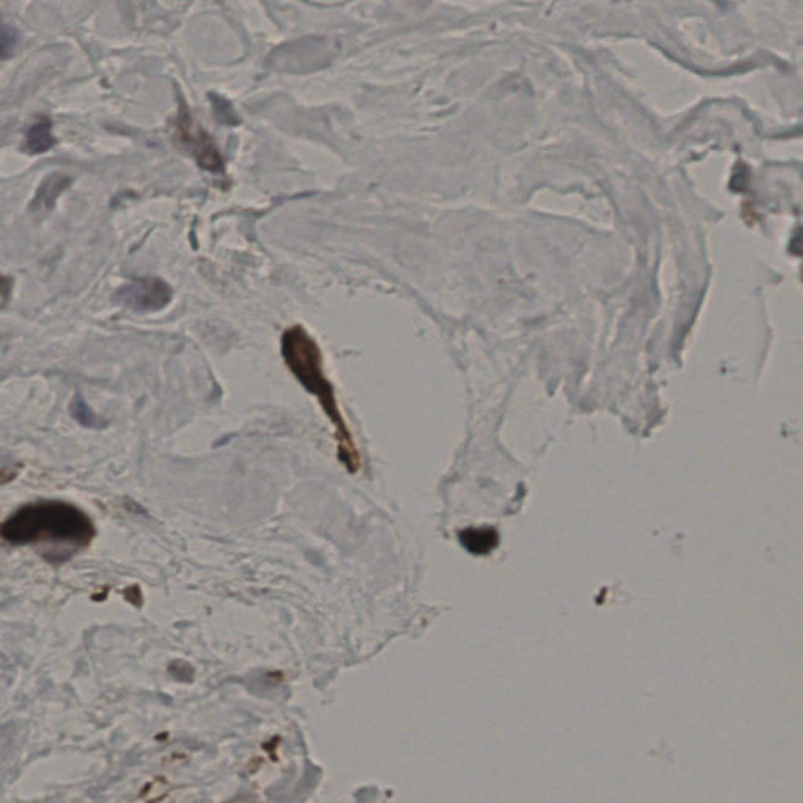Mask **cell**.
I'll return each instance as SVG.
<instances>
[{"mask_svg":"<svg viewBox=\"0 0 803 803\" xmlns=\"http://www.w3.org/2000/svg\"><path fill=\"white\" fill-rule=\"evenodd\" d=\"M281 355L300 385L319 402L320 409L334 427V438L338 444L339 461L351 472H357L361 465L359 452L339 407L333 383L326 378L324 370V355L316 339L307 328L293 325L281 336Z\"/></svg>","mask_w":803,"mask_h":803,"instance_id":"obj_1","label":"cell"},{"mask_svg":"<svg viewBox=\"0 0 803 803\" xmlns=\"http://www.w3.org/2000/svg\"><path fill=\"white\" fill-rule=\"evenodd\" d=\"M95 534V526L87 513L58 501L24 505L0 524V537L18 546L54 543L87 548Z\"/></svg>","mask_w":803,"mask_h":803,"instance_id":"obj_2","label":"cell"},{"mask_svg":"<svg viewBox=\"0 0 803 803\" xmlns=\"http://www.w3.org/2000/svg\"><path fill=\"white\" fill-rule=\"evenodd\" d=\"M172 287L159 278L132 281L120 287L115 292V301L118 305L137 313L159 311L172 301Z\"/></svg>","mask_w":803,"mask_h":803,"instance_id":"obj_3","label":"cell"},{"mask_svg":"<svg viewBox=\"0 0 803 803\" xmlns=\"http://www.w3.org/2000/svg\"><path fill=\"white\" fill-rule=\"evenodd\" d=\"M179 135L185 147L190 149L193 157L206 172L224 173V165L222 154L211 137L203 129H191L190 116L185 115L179 126Z\"/></svg>","mask_w":803,"mask_h":803,"instance_id":"obj_4","label":"cell"},{"mask_svg":"<svg viewBox=\"0 0 803 803\" xmlns=\"http://www.w3.org/2000/svg\"><path fill=\"white\" fill-rule=\"evenodd\" d=\"M71 179L62 173H54L49 174L47 178L41 182L37 190V195L33 198L32 207L33 212L43 214V212L51 211L58 197L70 187Z\"/></svg>","mask_w":803,"mask_h":803,"instance_id":"obj_5","label":"cell"},{"mask_svg":"<svg viewBox=\"0 0 803 803\" xmlns=\"http://www.w3.org/2000/svg\"><path fill=\"white\" fill-rule=\"evenodd\" d=\"M55 147V137L52 134V123L47 118L35 123L29 129L26 137V149L29 154L47 153L51 148Z\"/></svg>","mask_w":803,"mask_h":803,"instance_id":"obj_6","label":"cell"},{"mask_svg":"<svg viewBox=\"0 0 803 803\" xmlns=\"http://www.w3.org/2000/svg\"><path fill=\"white\" fill-rule=\"evenodd\" d=\"M460 540L469 553L484 554L485 551L491 549V532L488 530H465L461 532Z\"/></svg>","mask_w":803,"mask_h":803,"instance_id":"obj_7","label":"cell"},{"mask_svg":"<svg viewBox=\"0 0 803 803\" xmlns=\"http://www.w3.org/2000/svg\"><path fill=\"white\" fill-rule=\"evenodd\" d=\"M71 415L79 424H82L85 427H95V426H97L95 413L87 405V402L83 401L82 395H76V399L71 403Z\"/></svg>","mask_w":803,"mask_h":803,"instance_id":"obj_8","label":"cell"},{"mask_svg":"<svg viewBox=\"0 0 803 803\" xmlns=\"http://www.w3.org/2000/svg\"><path fill=\"white\" fill-rule=\"evenodd\" d=\"M18 39L20 37L14 29L0 22V62L13 54L14 47L18 45Z\"/></svg>","mask_w":803,"mask_h":803,"instance_id":"obj_9","label":"cell"},{"mask_svg":"<svg viewBox=\"0 0 803 803\" xmlns=\"http://www.w3.org/2000/svg\"><path fill=\"white\" fill-rule=\"evenodd\" d=\"M212 104H214V109H216V114H217V118L222 123H226V124H236L237 118L236 114H234V110L231 107L230 103H226L224 97H218V96H211Z\"/></svg>","mask_w":803,"mask_h":803,"instance_id":"obj_10","label":"cell"}]
</instances>
